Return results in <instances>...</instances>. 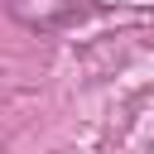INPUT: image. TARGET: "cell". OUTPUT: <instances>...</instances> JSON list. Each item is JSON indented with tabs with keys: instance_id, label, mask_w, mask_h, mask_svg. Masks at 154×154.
<instances>
[{
	"instance_id": "obj_1",
	"label": "cell",
	"mask_w": 154,
	"mask_h": 154,
	"mask_svg": "<svg viewBox=\"0 0 154 154\" xmlns=\"http://www.w3.org/2000/svg\"><path fill=\"white\" fill-rule=\"evenodd\" d=\"M77 10H82L77 0H10V14L24 19L29 29H58V24H67Z\"/></svg>"
},
{
	"instance_id": "obj_2",
	"label": "cell",
	"mask_w": 154,
	"mask_h": 154,
	"mask_svg": "<svg viewBox=\"0 0 154 154\" xmlns=\"http://www.w3.org/2000/svg\"><path fill=\"white\" fill-rule=\"evenodd\" d=\"M0 154H5V149H0Z\"/></svg>"
}]
</instances>
